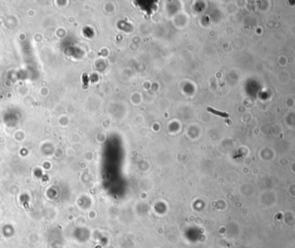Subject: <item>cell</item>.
<instances>
[{
    "label": "cell",
    "instance_id": "6da1fadb",
    "mask_svg": "<svg viewBox=\"0 0 295 248\" xmlns=\"http://www.w3.org/2000/svg\"><path fill=\"white\" fill-rule=\"evenodd\" d=\"M207 110H208L209 112H211V113H213V114H215V115H217L221 116V117H223V118H228V117L229 116V115L228 113L222 112V111H218V110H216L215 109L210 108V107H208V108H207Z\"/></svg>",
    "mask_w": 295,
    "mask_h": 248
}]
</instances>
